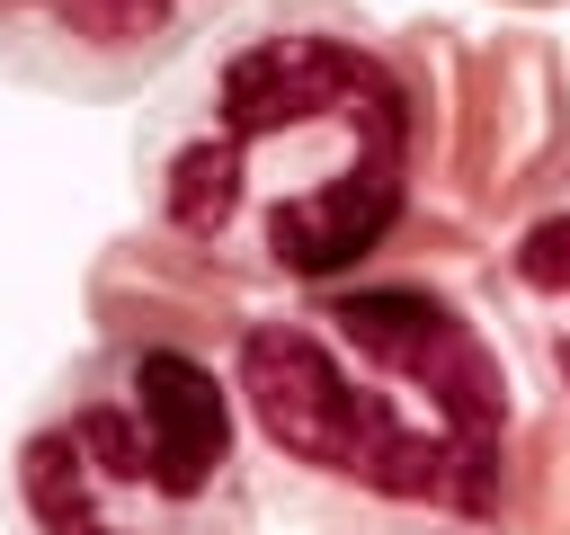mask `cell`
I'll use <instances>...</instances> for the list:
<instances>
[{
	"mask_svg": "<svg viewBox=\"0 0 570 535\" xmlns=\"http://www.w3.org/2000/svg\"><path fill=\"white\" fill-rule=\"evenodd\" d=\"M9 535H258V464L223 357L160 339L80 348L9 437Z\"/></svg>",
	"mask_w": 570,
	"mask_h": 535,
	"instance_id": "cell-3",
	"label": "cell"
},
{
	"mask_svg": "<svg viewBox=\"0 0 570 535\" xmlns=\"http://www.w3.org/2000/svg\"><path fill=\"white\" fill-rule=\"evenodd\" d=\"M490 9H517V18H534V9H561V0H490Z\"/></svg>",
	"mask_w": 570,
	"mask_h": 535,
	"instance_id": "cell-9",
	"label": "cell"
},
{
	"mask_svg": "<svg viewBox=\"0 0 570 535\" xmlns=\"http://www.w3.org/2000/svg\"><path fill=\"white\" fill-rule=\"evenodd\" d=\"M232 401L303 535H517V366L454 268L383 259L240 321Z\"/></svg>",
	"mask_w": 570,
	"mask_h": 535,
	"instance_id": "cell-2",
	"label": "cell"
},
{
	"mask_svg": "<svg viewBox=\"0 0 570 535\" xmlns=\"http://www.w3.org/2000/svg\"><path fill=\"white\" fill-rule=\"evenodd\" d=\"M419 196L428 62L356 0H249L134 125L142 232L267 303L410 259Z\"/></svg>",
	"mask_w": 570,
	"mask_h": 535,
	"instance_id": "cell-1",
	"label": "cell"
},
{
	"mask_svg": "<svg viewBox=\"0 0 570 535\" xmlns=\"http://www.w3.org/2000/svg\"><path fill=\"white\" fill-rule=\"evenodd\" d=\"M428 62V196L419 268H481V250L570 169V54L543 27L463 36L454 18H410Z\"/></svg>",
	"mask_w": 570,
	"mask_h": 535,
	"instance_id": "cell-4",
	"label": "cell"
},
{
	"mask_svg": "<svg viewBox=\"0 0 570 535\" xmlns=\"http://www.w3.org/2000/svg\"><path fill=\"white\" fill-rule=\"evenodd\" d=\"M240 9L249 0H0V80L36 98L125 107Z\"/></svg>",
	"mask_w": 570,
	"mask_h": 535,
	"instance_id": "cell-5",
	"label": "cell"
},
{
	"mask_svg": "<svg viewBox=\"0 0 570 535\" xmlns=\"http://www.w3.org/2000/svg\"><path fill=\"white\" fill-rule=\"evenodd\" d=\"M508 526L517 535H570V419L561 410H525Z\"/></svg>",
	"mask_w": 570,
	"mask_h": 535,
	"instance_id": "cell-8",
	"label": "cell"
},
{
	"mask_svg": "<svg viewBox=\"0 0 570 535\" xmlns=\"http://www.w3.org/2000/svg\"><path fill=\"white\" fill-rule=\"evenodd\" d=\"M472 276H481V285H472L481 312H490L499 339L525 357L543 410L570 419V169L481 250Z\"/></svg>",
	"mask_w": 570,
	"mask_h": 535,
	"instance_id": "cell-7",
	"label": "cell"
},
{
	"mask_svg": "<svg viewBox=\"0 0 570 535\" xmlns=\"http://www.w3.org/2000/svg\"><path fill=\"white\" fill-rule=\"evenodd\" d=\"M98 339H160V348H196V357H232L240 321L258 312L249 294H232L214 268H196L187 250H169L160 232H116L98 259H89V285H80Z\"/></svg>",
	"mask_w": 570,
	"mask_h": 535,
	"instance_id": "cell-6",
	"label": "cell"
}]
</instances>
